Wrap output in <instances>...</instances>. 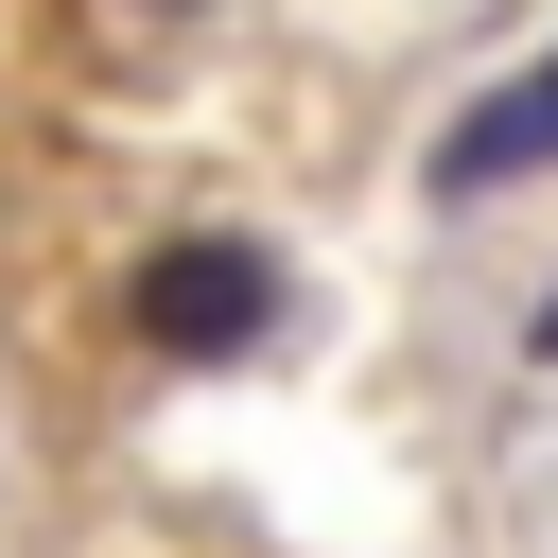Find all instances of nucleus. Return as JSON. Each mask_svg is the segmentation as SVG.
<instances>
[{
  "label": "nucleus",
  "mask_w": 558,
  "mask_h": 558,
  "mask_svg": "<svg viewBox=\"0 0 558 558\" xmlns=\"http://www.w3.org/2000/svg\"><path fill=\"white\" fill-rule=\"evenodd\" d=\"M122 331H140L157 366H244V349L296 331V262L244 244V227H174V244L122 262Z\"/></svg>",
  "instance_id": "obj_1"
},
{
  "label": "nucleus",
  "mask_w": 558,
  "mask_h": 558,
  "mask_svg": "<svg viewBox=\"0 0 558 558\" xmlns=\"http://www.w3.org/2000/svg\"><path fill=\"white\" fill-rule=\"evenodd\" d=\"M523 174H558V52H541V70H506V87L436 140V192H453V209H471V192H523Z\"/></svg>",
  "instance_id": "obj_2"
},
{
  "label": "nucleus",
  "mask_w": 558,
  "mask_h": 558,
  "mask_svg": "<svg viewBox=\"0 0 558 558\" xmlns=\"http://www.w3.org/2000/svg\"><path fill=\"white\" fill-rule=\"evenodd\" d=\"M523 349H541V366H558V296H541V314H523Z\"/></svg>",
  "instance_id": "obj_3"
},
{
  "label": "nucleus",
  "mask_w": 558,
  "mask_h": 558,
  "mask_svg": "<svg viewBox=\"0 0 558 558\" xmlns=\"http://www.w3.org/2000/svg\"><path fill=\"white\" fill-rule=\"evenodd\" d=\"M140 17H209V0H140Z\"/></svg>",
  "instance_id": "obj_4"
}]
</instances>
